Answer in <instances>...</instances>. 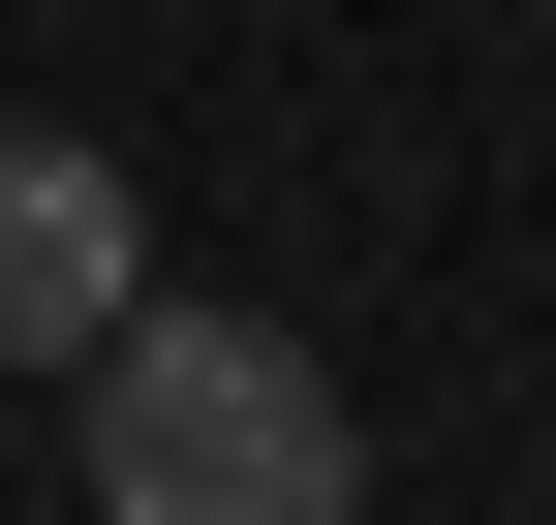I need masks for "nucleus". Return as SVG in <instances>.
Returning <instances> with one entry per match:
<instances>
[{
    "label": "nucleus",
    "mask_w": 556,
    "mask_h": 525,
    "mask_svg": "<svg viewBox=\"0 0 556 525\" xmlns=\"http://www.w3.org/2000/svg\"><path fill=\"white\" fill-rule=\"evenodd\" d=\"M155 279V217H124V155H62V124H0V371H62L93 309Z\"/></svg>",
    "instance_id": "f03ea898"
},
{
    "label": "nucleus",
    "mask_w": 556,
    "mask_h": 525,
    "mask_svg": "<svg viewBox=\"0 0 556 525\" xmlns=\"http://www.w3.org/2000/svg\"><path fill=\"white\" fill-rule=\"evenodd\" d=\"M62 433H93V495L124 525H340V371L278 341V309H217V279H124L93 341H62Z\"/></svg>",
    "instance_id": "f257e3e1"
}]
</instances>
